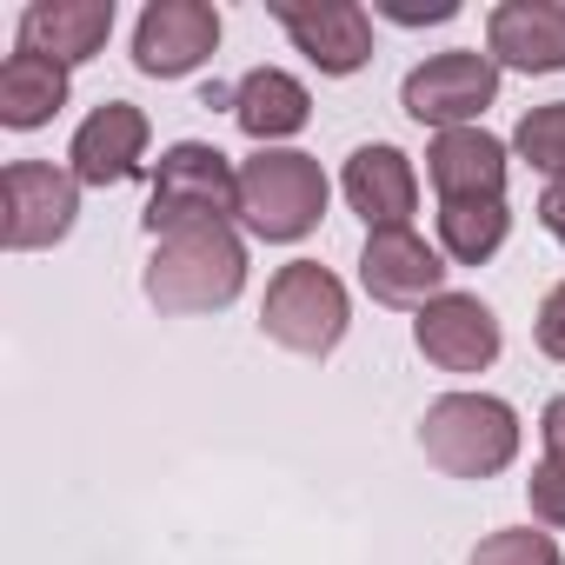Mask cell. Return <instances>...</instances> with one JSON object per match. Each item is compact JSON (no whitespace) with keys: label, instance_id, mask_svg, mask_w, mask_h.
Masks as SVG:
<instances>
[{"label":"cell","instance_id":"cell-1","mask_svg":"<svg viewBox=\"0 0 565 565\" xmlns=\"http://www.w3.org/2000/svg\"><path fill=\"white\" fill-rule=\"evenodd\" d=\"M246 287V239L233 226H193V233H173L153 246L147 273H140V294L173 313V320H193V313H220L233 307Z\"/></svg>","mask_w":565,"mask_h":565},{"label":"cell","instance_id":"cell-2","mask_svg":"<svg viewBox=\"0 0 565 565\" xmlns=\"http://www.w3.org/2000/svg\"><path fill=\"white\" fill-rule=\"evenodd\" d=\"M327 173L300 147H253L239 160V226L266 246H294L327 220Z\"/></svg>","mask_w":565,"mask_h":565},{"label":"cell","instance_id":"cell-3","mask_svg":"<svg viewBox=\"0 0 565 565\" xmlns=\"http://www.w3.org/2000/svg\"><path fill=\"white\" fill-rule=\"evenodd\" d=\"M140 220L153 239H173L193 226H233L239 220V167L213 140H173L153 167V193H147Z\"/></svg>","mask_w":565,"mask_h":565},{"label":"cell","instance_id":"cell-4","mask_svg":"<svg viewBox=\"0 0 565 565\" xmlns=\"http://www.w3.org/2000/svg\"><path fill=\"white\" fill-rule=\"evenodd\" d=\"M419 452L446 479H492L519 459V413L492 393H439L419 419Z\"/></svg>","mask_w":565,"mask_h":565},{"label":"cell","instance_id":"cell-5","mask_svg":"<svg viewBox=\"0 0 565 565\" xmlns=\"http://www.w3.org/2000/svg\"><path fill=\"white\" fill-rule=\"evenodd\" d=\"M353 327L347 287L340 273H327L320 259H287L266 279V300H259V333L273 347H287L300 360H327Z\"/></svg>","mask_w":565,"mask_h":565},{"label":"cell","instance_id":"cell-6","mask_svg":"<svg viewBox=\"0 0 565 565\" xmlns=\"http://www.w3.org/2000/svg\"><path fill=\"white\" fill-rule=\"evenodd\" d=\"M81 220V180L74 167L47 160H8L0 173V246L8 253H41L61 246Z\"/></svg>","mask_w":565,"mask_h":565},{"label":"cell","instance_id":"cell-7","mask_svg":"<svg viewBox=\"0 0 565 565\" xmlns=\"http://www.w3.org/2000/svg\"><path fill=\"white\" fill-rule=\"evenodd\" d=\"M499 100V61L479 54V47H452V54H433L419 61L406 81H399V107L419 120V127H479V114Z\"/></svg>","mask_w":565,"mask_h":565},{"label":"cell","instance_id":"cell-8","mask_svg":"<svg viewBox=\"0 0 565 565\" xmlns=\"http://www.w3.org/2000/svg\"><path fill=\"white\" fill-rule=\"evenodd\" d=\"M266 14L327 81H347L373 61V14L360 0H266Z\"/></svg>","mask_w":565,"mask_h":565},{"label":"cell","instance_id":"cell-9","mask_svg":"<svg viewBox=\"0 0 565 565\" xmlns=\"http://www.w3.org/2000/svg\"><path fill=\"white\" fill-rule=\"evenodd\" d=\"M220 47V14L206 0H147L134 21V67L147 81H186Z\"/></svg>","mask_w":565,"mask_h":565},{"label":"cell","instance_id":"cell-10","mask_svg":"<svg viewBox=\"0 0 565 565\" xmlns=\"http://www.w3.org/2000/svg\"><path fill=\"white\" fill-rule=\"evenodd\" d=\"M360 287L380 307H413L419 313L446 294V259L413 226H380V233H366V253H360Z\"/></svg>","mask_w":565,"mask_h":565},{"label":"cell","instance_id":"cell-11","mask_svg":"<svg viewBox=\"0 0 565 565\" xmlns=\"http://www.w3.org/2000/svg\"><path fill=\"white\" fill-rule=\"evenodd\" d=\"M413 347L439 366V373H486L505 347L499 313L479 294H439L433 307H419L413 320Z\"/></svg>","mask_w":565,"mask_h":565},{"label":"cell","instance_id":"cell-12","mask_svg":"<svg viewBox=\"0 0 565 565\" xmlns=\"http://www.w3.org/2000/svg\"><path fill=\"white\" fill-rule=\"evenodd\" d=\"M147 140H153V127H147V114L134 100H100L74 127V147H67L74 180L81 186H120V180H134L140 160H147Z\"/></svg>","mask_w":565,"mask_h":565},{"label":"cell","instance_id":"cell-13","mask_svg":"<svg viewBox=\"0 0 565 565\" xmlns=\"http://www.w3.org/2000/svg\"><path fill=\"white\" fill-rule=\"evenodd\" d=\"M486 54L512 74H558L565 67V8L558 0H499L486 21Z\"/></svg>","mask_w":565,"mask_h":565},{"label":"cell","instance_id":"cell-14","mask_svg":"<svg viewBox=\"0 0 565 565\" xmlns=\"http://www.w3.org/2000/svg\"><path fill=\"white\" fill-rule=\"evenodd\" d=\"M340 186H347V206L366 220V233H380V226H413V213H419V173H413V160H406L399 147H386V140L360 147V153L347 160Z\"/></svg>","mask_w":565,"mask_h":565},{"label":"cell","instance_id":"cell-15","mask_svg":"<svg viewBox=\"0 0 565 565\" xmlns=\"http://www.w3.org/2000/svg\"><path fill=\"white\" fill-rule=\"evenodd\" d=\"M114 34V0H34L21 14V54L61 61L67 74L94 61Z\"/></svg>","mask_w":565,"mask_h":565},{"label":"cell","instance_id":"cell-16","mask_svg":"<svg viewBox=\"0 0 565 565\" xmlns=\"http://www.w3.org/2000/svg\"><path fill=\"white\" fill-rule=\"evenodd\" d=\"M426 180L439 200H505V140H492L486 127L433 134Z\"/></svg>","mask_w":565,"mask_h":565},{"label":"cell","instance_id":"cell-17","mask_svg":"<svg viewBox=\"0 0 565 565\" xmlns=\"http://www.w3.org/2000/svg\"><path fill=\"white\" fill-rule=\"evenodd\" d=\"M226 107H233V120H239V134L253 147H279V140H294L313 120V94L287 67H253V74H239V87L226 94Z\"/></svg>","mask_w":565,"mask_h":565},{"label":"cell","instance_id":"cell-18","mask_svg":"<svg viewBox=\"0 0 565 565\" xmlns=\"http://www.w3.org/2000/svg\"><path fill=\"white\" fill-rule=\"evenodd\" d=\"M67 94L74 87H67L61 61H41V54H8L0 61V127L34 134L67 107Z\"/></svg>","mask_w":565,"mask_h":565},{"label":"cell","instance_id":"cell-19","mask_svg":"<svg viewBox=\"0 0 565 565\" xmlns=\"http://www.w3.org/2000/svg\"><path fill=\"white\" fill-rule=\"evenodd\" d=\"M512 233L505 200H439V253L459 266H486Z\"/></svg>","mask_w":565,"mask_h":565},{"label":"cell","instance_id":"cell-20","mask_svg":"<svg viewBox=\"0 0 565 565\" xmlns=\"http://www.w3.org/2000/svg\"><path fill=\"white\" fill-rule=\"evenodd\" d=\"M512 153H519L525 167H539L545 180H565V100L532 107V114L512 127Z\"/></svg>","mask_w":565,"mask_h":565},{"label":"cell","instance_id":"cell-21","mask_svg":"<svg viewBox=\"0 0 565 565\" xmlns=\"http://www.w3.org/2000/svg\"><path fill=\"white\" fill-rule=\"evenodd\" d=\"M466 565H565L558 539L552 532H532V525H512V532H486L472 545Z\"/></svg>","mask_w":565,"mask_h":565},{"label":"cell","instance_id":"cell-22","mask_svg":"<svg viewBox=\"0 0 565 565\" xmlns=\"http://www.w3.org/2000/svg\"><path fill=\"white\" fill-rule=\"evenodd\" d=\"M525 499H532V519L539 525H565V459H539L532 479H525Z\"/></svg>","mask_w":565,"mask_h":565},{"label":"cell","instance_id":"cell-23","mask_svg":"<svg viewBox=\"0 0 565 565\" xmlns=\"http://www.w3.org/2000/svg\"><path fill=\"white\" fill-rule=\"evenodd\" d=\"M532 333H539V353H545V360H565V279L539 300V327H532Z\"/></svg>","mask_w":565,"mask_h":565},{"label":"cell","instance_id":"cell-24","mask_svg":"<svg viewBox=\"0 0 565 565\" xmlns=\"http://www.w3.org/2000/svg\"><path fill=\"white\" fill-rule=\"evenodd\" d=\"M380 14L399 21V28H439L459 14V0H380Z\"/></svg>","mask_w":565,"mask_h":565},{"label":"cell","instance_id":"cell-25","mask_svg":"<svg viewBox=\"0 0 565 565\" xmlns=\"http://www.w3.org/2000/svg\"><path fill=\"white\" fill-rule=\"evenodd\" d=\"M539 439H545V452H552V459H565V393H558V399H545V413H539Z\"/></svg>","mask_w":565,"mask_h":565},{"label":"cell","instance_id":"cell-26","mask_svg":"<svg viewBox=\"0 0 565 565\" xmlns=\"http://www.w3.org/2000/svg\"><path fill=\"white\" fill-rule=\"evenodd\" d=\"M539 226H545V233L565 246V180H552V186L539 193Z\"/></svg>","mask_w":565,"mask_h":565}]
</instances>
